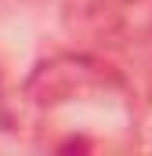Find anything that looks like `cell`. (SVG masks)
<instances>
[{
    "label": "cell",
    "mask_w": 152,
    "mask_h": 156,
    "mask_svg": "<svg viewBox=\"0 0 152 156\" xmlns=\"http://www.w3.org/2000/svg\"><path fill=\"white\" fill-rule=\"evenodd\" d=\"M102 83H109V73L98 62H87V58H54V62H43L29 76V94L40 105H51V102L76 98L80 91H91V87H102Z\"/></svg>",
    "instance_id": "cell-1"
}]
</instances>
